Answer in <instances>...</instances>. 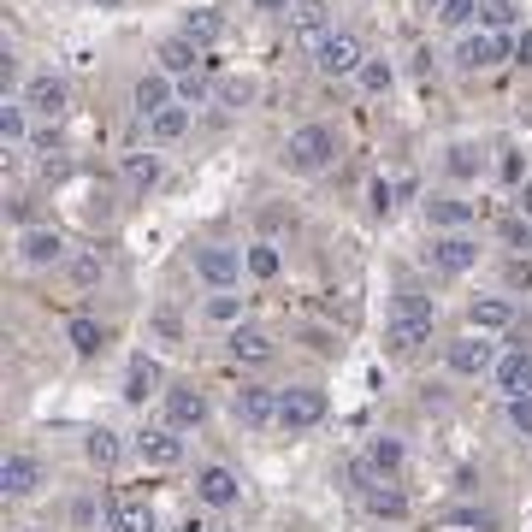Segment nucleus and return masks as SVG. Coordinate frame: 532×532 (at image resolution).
Wrapping results in <instances>:
<instances>
[{"label": "nucleus", "mask_w": 532, "mask_h": 532, "mask_svg": "<svg viewBox=\"0 0 532 532\" xmlns=\"http://www.w3.org/2000/svg\"><path fill=\"white\" fill-rule=\"evenodd\" d=\"M503 278H509V290H532V266L527 261H509L503 266Z\"/></svg>", "instance_id": "obj_43"}, {"label": "nucleus", "mask_w": 532, "mask_h": 532, "mask_svg": "<svg viewBox=\"0 0 532 532\" xmlns=\"http://www.w3.org/2000/svg\"><path fill=\"white\" fill-rule=\"evenodd\" d=\"M184 532H207V527H201V521H184Z\"/></svg>", "instance_id": "obj_51"}, {"label": "nucleus", "mask_w": 532, "mask_h": 532, "mask_svg": "<svg viewBox=\"0 0 532 532\" xmlns=\"http://www.w3.org/2000/svg\"><path fill=\"white\" fill-rule=\"evenodd\" d=\"M438 18H444L450 30H467V24L479 18V0H444V6H438Z\"/></svg>", "instance_id": "obj_38"}, {"label": "nucleus", "mask_w": 532, "mask_h": 532, "mask_svg": "<svg viewBox=\"0 0 532 532\" xmlns=\"http://www.w3.org/2000/svg\"><path fill=\"white\" fill-rule=\"evenodd\" d=\"M207 320H213V326H237V320H243V296H231V290H219V296L207 302Z\"/></svg>", "instance_id": "obj_36"}, {"label": "nucleus", "mask_w": 532, "mask_h": 532, "mask_svg": "<svg viewBox=\"0 0 532 532\" xmlns=\"http://www.w3.org/2000/svg\"><path fill=\"white\" fill-rule=\"evenodd\" d=\"M83 456L95 467H113L119 456H125V444H119V432H107V426H95L89 438H83Z\"/></svg>", "instance_id": "obj_29"}, {"label": "nucleus", "mask_w": 532, "mask_h": 532, "mask_svg": "<svg viewBox=\"0 0 532 532\" xmlns=\"http://www.w3.org/2000/svg\"><path fill=\"white\" fill-rule=\"evenodd\" d=\"M184 131H190V107H184V101H178V107H166L160 119H148V136H154V142H178Z\"/></svg>", "instance_id": "obj_30"}, {"label": "nucleus", "mask_w": 532, "mask_h": 532, "mask_svg": "<svg viewBox=\"0 0 532 532\" xmlns=\"http://www.w3.org/2000/svg\"><path fill=\"white\" fill-rule=\"evenodd\" d=\"M515 207H521V219H532V184L521 190V196H515Z\"/></svg>", "instance_id": "obj_50"}, {"label": "nucleus", "mask_w": 532, "mask_h": 532, "mask_svg": "<svg viewBox=\"0 0 532 532\" xmlns=\"http://www.w3.org/2000/svg\"><path fill=\"white\" fill-rule=\"evenodd\" d=\"M113 532H154V509L148 503H119L113 509Z\"/></svg>", "instance_id": "obj_33"}, {"label": "nucleus", "mask_w": 532, "mask_h": 532, "mask_svg": "<svg viewBox=\"0 0 532 532\" xmlns=\"http://www.w3.org/2000/svg\"><path fill=\"white\" fill-rule=\"evenodd\" d=\"M402 456H408V450H402V438H373L361 462L373 467V479H391V473L402 467Z\"/></svg>", "instance_id": "obj_24"}, {"label": "nucleus", "mask_w": 532, "mask_h": 532, "mask_svg": "<svg viewBox=\"0 0 532 532\" xmlns=\"http://www.w3.org/2000/svg\"><path fill=\"white\" fill-rule=\"evenodd\" d=\"M196 497L207 503V509H237V503H243V479H237L231 467H201Z\"/></svg>", "instance_id": "obj_12"}, {"label": "nucleus", "mask_w": 532, "mask_h": 532, "mask_svg": "<svg viewBox=\"0 0 532 532\" xmlns=\"http://www.w3.org/2000/svg\"><path fill=\"white\" fill-rule=\"evenodd\" d=\"M503 243H515V249H521V243H532L527 219H509V225H503Z\"/></svg>", "instance_id": "obj_45"}, {"label": "nucleus", "mask_w": 532, "mask_h": 532, "mask_svg": "<svg viewBox=\"0 0 532 532\" xmlns=\"http://www.w3.org/2000/svg\"><path fill=\"white\" fill-rule=\"evenodd\" d=\"M178 101H184V107H201V101H207V77H184V83H178Z\"/></svg>", "instance_id": "obj_41"}, {"label": "nucleus", "mask_w": 532, "mask_h": 532, "mask_svg": "<svg viewBox=\"0 0 532 532\" xmlns=\"http://www.w3.org/2000/svg\"><path fill=\"white\" fill-rule=\"evenodd\" d=\"M154 332H160V337H178L184 326H178V314H154Z\"/></svg>", "instance_id": "obj_48"}, {"label": "nucleus", "mask_w": 532, "mask_h": 532, "mask_svg": "<svg viewBox=\"0 0 532 532\" xmlns=\"http://www.w3.org/2000/svg\"><path fill=\"white\" fill-rule=\"evenodd\" d=\"M148 391H160V367L148 355H136L131 373H125V402H148Z\"/></svg>", "instance_id": "obj_27"}, {"label": "nucleus", "mask_w": 532, "mask_h": 532, "mask_svg": "<svg viewBox=\"0 0 532 532\" xmlns=\"http://www.w3.org/2000/svg\"><path fill=\"white\" fill-rule=\"evenodd\" d=\"M24 107H30V113H42V119H60V113H66V77L36 71V77L24 83Z\"/></svg>", "instance_id": "obj_15"}, {"label": "nucleus", "mask_w": 532, "mask_h": 532, "mask_svg": "<svg viewBox=\"0 0 532 532\" xmlns=\"http://www.w3.org/2000/svg\"><path fill=\"white\" fill-rule=\"evenodd\" d=\"M101 6H119V0H101Z\"/></svg>", "instance_id": "obj_52"}, {"label": "nucleus", "mask_w": 532, "mask_h": 532, "mask_svg": "<svg viewBox=\"0 0 532 532\" xmlns=\"http://www.w3.org/2000/svg\"><path fill=\"white\" fill-rule=\"evenodd\" d=\"M515 66H532V30L515 36Z\"/></svg>", "instance_id": "obj_46"}, {"label": "nucleus", "mask_w": 532, "mask_h": 532, "mask_svg": "<svg viewBox=\"0 0 532 532\" xmlns=\"http://www.w3.org/2000/svg\"><path fill=\"white\" fill-rule=\"evenodd\" d=\"M66 278L77 284V290L101 284V278H107V255H101V249H83V255H71V261H66Z\"/></svg>", "instance_id": "obj_26"}, {"label": "nucleus", "mask_w": 532, "mask_h": 532, "mask_svg": "<svg viewBox=\"0 0 532 532\" xmlns=\"http://www.w3.org/2000/svg\"><path fill=\"white\" fill-rule=\"evenodd\" d=\"M255 6H261V12H296L302 0H255Z\"/></svg>", "instance_id": "obj_49"}, {"label": "nucleus", "mask_w": 532, "mask_h": 532, "mask_svg": "<svg viewBox=\"0 0 532 532\" xmlns=\"http://www.w3.org/2000/svg\"><path fill=\"white\" fill-rule=\"evenodd\" d=\"M503 54H515V42L509 36H491V30H467L462 42H456V54H450V66L456 71H491Z\"/></svg>", "instance_id": "obj_5"}, {"label": "nucleus", "mask_w": 532, "mask_h": 532, "mask_svg": "<svg viewBox=\"0 0 532 532\" xmlns=\"http://www.w3.org/2000/svg\"><path fill=\"white\" fill-rule=\"evenodd\" d=\"M355 83H361L367 95H391V83H397V66H391V60H367Z\"/></svg>", "instance_id": "obj_34"}, {"label": "nucleus", "mask_w": 532, "mask_h": 532, "mask_svg": "<svg viewBox=\"0 0 532 532\" xmlns=\"http://www.w3.org/2000/svg\"><path fill=\"white\" fill-rule=\"evenodd\" d=\"M491 379H497V391H503V397H532V349H509V355H497Z\"/></svg>", "instance_id": "obj_17"}, {"label": "nucleus", "mask_w": 532, "mask_h": 532, "mask_svg": "<svg viewBox=\"0 0 532 532\" xmlns=\"http://www.w3.org/2000/svg\"><path fill=\"white\" fill-rule=\"evenodd\" d=\"M272 355H278V343H272L261 326H237V332H231V361H237V367H266Z\"/></svg>", "instance_id": "obj_19"}, {"label": "nucleus", "mask_w": 532, "mask_h": 532, "mask_svg": "<svg viewBox=\"0 0 532 532\" xmlns=\"http://www.w3.org/2000/svg\"><path fill=\"white\" fill-rule=\"evenodd\" d=\"M30 148H36V154H48V160H54V148H60V131H48V125H42V131H30Z\"/></svg>", "instance_id": "obj_44"}, {"label": "nucleus", "mask_w": 532, "mask_h": 532, "mask_svg": "<svg viewBox=\"0 0 532 532\" xmlns=\"http://www.w3.org/2000/svg\"><path fill=\"white\" fill-rule=\"evenodd\" d=\"M66 337H71V349H77V355H101V343H107V332H101L95 320H71Z\"/></svg>", "instance_id": "obj_35"}, {"label": "nucleus", "mask_w": 532, "mask_h": 532, "mask_svg": "<svg viewBox=\"0 0 532 532\" xmlns=\"http://www.w3.org/2000/svg\"><path fill=\"white\" fill-rule=\"evenodd\" d=\"M444 367H450L456 379H479V373L497 367V349L485 343V332H467V337H456V343L444 349Z\"/></svg>", "instance_id": "obj_6"}, {"label": "nucleus", "mask_w": 532, "mask_h": 532, "mask_svg": "<svg viewBox=\"0 0 532 532\" xmlns=\"http://www.w3.org/2000/svg\"><path fill=\"white\" fill-rule=\"evenodd\" d=\"M450 172H456V178H473V172H479V148H473V142H456V148H450Z\"/></svg>", "instance_id": "obj_39"}, {"label": "nucleus", "mask_w": 532, "mask_h": 532, "mask_svg": "<svg viewBox=\"0 0 532 532\" xmlns=\"http://www.w3.org/2000/svg\"><path fill=\"white\" fill-rule=\"evenodd\" d=\"M278 402H284V391H272V385H243L231 408H237V420H243V426L266 432V426H278Z\"/></svg>", "instance_id": "obj_10"}, {"label": "nucleus", "mask_w": 532, "mask_h": 532, "mask_svg": "<svg viewBox=\"0 0 532 532\" xmlns=\"http://www.w3.org/2000/svg\"><path fill=\"white\" fill-rule=\"evenodd\" d=\"M243 266H249V255H237V249H225V243L196 249V278L201 284H213V290H231V284L243 278Z\"/></svg>", "instance_id": "obj_7"}, {"label": "nucleus", "mask_w": 532, "mask_h": 532, "mask_svg": "<svg viewBox=\"0 0 532 532\" xmlns=\"http://www.w3.org/2000/svg\"><path fill=\"white\" fill-rule=\"evenodd\" d=\"M479 24H485L491 36H509V30L521 24V6H515V0H479Z\"/></svg>", "instance_id": "obj_28"}, {"label": "nucleus", "mask_w": 532, "mask_h": 532, "mask_svg": "<svg viewBox=\"0 0 532 532\" xmlns=\"http://www.w3.org/2000/svg\"><path fill=\"white\" fill-rule=\"evenodd\" d=\"M119 172H125L131 190H154V184H160V154H154V148H148V154H125Z\"/></svg>", "instance_id": "obj_25"}, {"label": "nucleus", "mask_w": 532, "mask_h": 532, "mask_svg": "<svg viewBox=\"0 0 532 532\" xmlns=\"http://www.w3.org/2000/svg\"><path fill=\"white\" fill-rule=\"evenodd\" d=\"M30 136V107L24 101H0V142H24Z\"/></svg>", "instance_id": "obj_31"}, {"label": "nucleus", "mask_w": 532, "mask_h": 532, "mask_svg": "<svg viewBox=\"0 0 532 532\" xmlns=\"http://www.w3.org/2000/svg\"><path fill=\"white\" fill-rule=\"evenodd\" d=\"M432 320H438L432 296L402 290L397 302H391V314H385V349H391V355H414V349L432 337Z\"/></svg>", "instance_id": "obj_1"}, {"label": "nucleus", "mask_w": 532, "mask_h": 532, "mask_svg": "<svg viewBox=\"0 0 532 532\" xmlns=\"http://www.w3.org/2000/svg\"><path fill=\"white\" fill-rule=\"evenodd\" d=\"M426 225H438V231H467V225H473V201L432 196V201H426Z\"/></svg>", "instance_id": "obj_23"}, {"label": "nucleus", "mask_w": 532, "mask_h": 532, "mask_svg": "<svg viewBox=\"0 0 532 532\" xmlns=\"http://www.w3.org/2000/svg\"><path fill=\"white\" fill-rule=\"evenodd\" d=\"M391 196H397V190H391V184L379 178V184H373V207H379V213H391Z\"/></svg>", "instance_id": "obj_47"}, {"label": "nucleus", "mask_w": 532, "mask_h": 532, "mask_svg": "<svg viewBox=\"0 0 532 532\" xmlns=\"http://www.w3.org/2000/svg\"><path fill=\"white\" fill-rule=\"evenodd\" d=\"M467 326H473V332H509V326H515V302H509V296H479V302L467 308Z\"/></svg>", "instance_id": "obj_22"}, {"label": "nucleus", "mask_w": 532, "mask_h": 532, "mask_svg": "<svg viewBox=\"0 0 532 532\" xmlns=\"http://www.w3.org/2000/svg\"><path fill=\"white\" fill-rule=\"evenodd\" d=\"M131 107H136V119H142V125H148V119H160L166 107H178V77H166V71H148V77H136Z\"/></svg>", "instance_id": "obj_8"}, {"label": "nucleus", "mask_w": 532, "mask_h": 532, "mask_svg": "<svg viewBox=\"0 0 532 532\" xmlns=\"http://www.w3.org/2000/svg\"><path fill=\"white\" fill-rule=\"evenodd\" d=\"M332 160H337V131H332V125H296L290 142H284V166H290V172H302V178L326 172Z\"/></svg>", "instance_id": "obj_2"}, {"label": "nucleus", "mask_w": 532, "mask_h": 532, "mask_svg": "<svg viewBox=\"0 0 532 532\" xmlns=\"http://www.w3.org/2000/svg\"><path fill=\"white\" fill-rule=\"evenodd\" d=\"M219 30H225V24H219V12H207V6L184 18V36H190L196 48H213V42H219Z\"/></svg>", "instance_id": "obj_32"}, {"label": "nucleus", "mask_w": 532, "mask_h": 532, "mask_svg": "<svg viewBox=\"0 0 532 532\" xmlns=\"http://www.w3.org/2000/svg\"><path fill=\"white\" fill-rule=\"evenodd\" d=\"M24 532H42V527H24Z\"/></svg>", "instance_id": "obj_53"}, {"label": "nucleus", "mask_w": 532, "mask_h": 532, "mask_svg": "<svg viewBox=\"0 0 532 532\" xmlns=\"http://www.w3.org/2000/svg\"><path fill=\"white\" fill-rule=\"evenodd\" d=\"M136 456L148 467H178L184 462V438H178L172 426H142V432H136Z\"/></svg>", "instance_id": "obj_13"}, {"label": "nucleus", "mask_w": 532, "mask_h": 532, "mask_svg": "<svg viewBox=\"0 0 532 532\" xmlns=\"http://www.w3.org/2000/svg\"><path fill=\"white\" fill-rule=\"evenodd\" d=\"M201 66H207V48H196L190 36L160 42V71H166V77H178V83H184V77H196Z\"/></svg>", "instance_id": "obj_18"}, {"label": "nucleus", "mask_w": 532, "mask_h": 532, "mask_svg": "<svg viewBox=\"0 0 532 532\" xmlns=\"http://www.w3.org/2000/svg\"><path fill=\"white\" fill-rule=\"evenodd\" d=\"M332 36V6L326 0H302L296 12H290V42L296 48H320Z\"/></svg>", "instance_id": "obj_11"}, {"label": "nucleus", "mask_w": 532, "mask_h": 532, "mask_svg": "<svg viewBox=\"0 0 532 532\" xmlns=\"http://www.w3.org/2000/svg\"><path fill=\"white\" fill-rule=\"evenodd\" d=\"M326 408H332V402H326L320 385H290L284 402H278V426H284V432H308V426L326 420Z\"/></svg>", "instance_id": "obj_4"}, {"label": "nucleus", "mask_w": 532, "mask_h": 532, "mask_svg": "<svg viewBox=\"0 0 532 532\" xmlns=\"http://www.w3.org/2000/svg\"><path fill=\"white\" fill-rule=\"evenodd\" d=\"M432 266L444 272V278H462L479 266V237H467V231H450V237H438L432 243Z\"/></svg>", "instance_id": "obj_9"}, {"label": "nucleus", "mask_w": 532, "mask_h": 532, "mask_svg": "<svg viewBox=\"0 0 532 532\" xmlns=\"http://www.w3.org/2000/svg\"><path fill=\"white\" fill-rule=\"evenodd\" d=\"M361 509H367L373 521H402V515H408V497H402L391 479H373V485L361 491Z\"/></svg>", "instance_id": "obj_21"}, {"label": "nucleus", "mask_w": 532, "mask_h": 532, "mask_svg": "<svg viewBox=\"0 0 532 532\" xmlns=\"http://www.w3.org/2000/svg\"><path fill=\"white\" fill-rule=\"evenodd\" d=\"M509 426L521 438H532V397H509Z\"/></svg>", "instance_id": "obj_40"}, {"label": "nucleus", "mask_w": 532, "mask_h": 532, "mask_svg": "<svg viewBox=\"0 0 532 532\" xmlns=\"http://www.w3.org/2000/svg\"><path fill=\"white\" fill-rule=\"evenodd\" d=\"M0 491H6V497H36V491H42V462L24 456V450H12V456L0 462Z\"/></svg>", "instance_id": "obj_16"}, {"label": "nucleus", "mask_w": 532, "mask_h": 532, "mask_svg": "<svg viewBox=\"0 0 532 532\" xmlns=\"http://www.w3.org/2000/svg\"><path fill=\"white\" fill-rule=\"evenodd\" d=\"M249 272H255V278H278V272H284V255H278L272 243H255V249H249Z\"/></svg>", "instance_id": "obj_37"}, {"label": "nucleus", "mask_w": 532, "mask_h": 532, "mask_svg": "<svg viewBox=\"0 0 532 532\" xmlns=\"http://www.w3.org/2000/svg\"><path fill=\"white\" fill-rule=\"evenodd\" d=\"M438 6H444V0H438Z\"/></svg>", "instance_id": "obj_54"}, {"label": "nucleus", "mask_w": 532, "mask_h": 532, "mask_svg": "<svg viewBox=\"0 0 532 532\" xmlns=\"http://www.w3.org/2000/svg\"><path fill=\"white\" fill-rule=\"evenodd\" d=\"M314 66H320V77H361V66H367V48H361V36L355 30H332L320 48H314Z\"/></svg>", "instance_id": "obj_3"}, {"label": "nucleus", "mask_w": 532, "mask_h": 532, "mask_svg": "<svg viewBox=\"0 0 532 532\" xmlns=\"http://www.w3.org/2000/svg\"><path fill=\"white\" fill-rule=\"evenodd\" d=\"M249 95H255V89H249L243 77H231V83H219V101H225V107H243Z\"/></svg>", "instance_id": "obj_42"}, {"label": "nucleus", "mask_w": 532, "mask_h": 532, "mask_svg": "<svg viewBox=\"0 0 532 532\" xmlns=\"http://www.w3.org/2000/svg\"><path fill=\"white\" fill-rule=\"evenodd\" d=\"M18 261L24 266H60L66 261V237H60V231H24V237H18Z\"/></svg>", "instance_id": "obj_20"}, {"label": "nucleus", "mask_w": 532, "mask_h": 532, "mask_svg": "<svg viewBox=\"0 0 532 532\" xmlns=\"http://www.w3.org/2000/svg\"><path fill=\"white\" fill-rule=\"evenodd\" d=\"M166 426H172V432L207 426V397H201L196 385H172V391H166Z\"/></svg>", "instance_id": "obj_14"}]
</instances>
